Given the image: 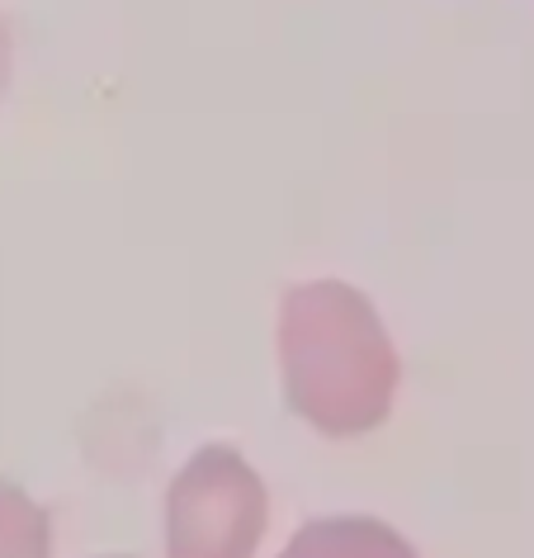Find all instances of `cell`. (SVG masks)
<instances>
[{
  "label": "cell",
  "instance_id": "cell-1",
  "mask_svg": "<svg viewBox=\"0 0 534 558\" xmlns=\"http://www.w3.org/2000/svg\"><path fill=\"white\" fill-rule=\"evenodd\" d=\"M336 313H317L313 303H293L284 327V393L289 408L313 430L331 440L369 436L388 422L398 365L384 331L355 303V323L336 327Z\"/></svg>",
  "mask_w": 534,
  "mask_h": 558
},
{
  "label": "cell",
  "instance_id": "cell-2",
  "mask_svg": "<svg viewBox=\"0 0 534 558\" xmlns=\"http://www.w3.org/2000/svg\"><path fill=\"white\" fill-rule=\"evenodd\" d=\"M265 525V483L232 445H204L166 487V558H256Z\"/></svg>",
  "mask_w": 534,
  "mask_h": 558
},
{
  "label": "cell",
  "instance_id": "cell-4",
  "mask_svg": "<svg viewBox=\"0 0 534 558\" xmlns=\"http://www.w3.org/2000/svg\"><path fill=\"white\" fill-rule=\"evenodd\" d=\"M48 515L20 487L0 483V558H48Z\"/></svg>",
  "mask_w": 534,
  "mask_h": 558
},
{
  "label": "cell",
  "instance_id": "cell-3",
  "mask_svg": "<svg viewBox=\"0 0 534 558\" xmlns=\"http://www.w3.org/2000/svg\"><path fill=\"white\" fill-rule=\"evenodd\" d=\"M279 558H416V549L374 515H321L293 530Z\"/></svg>",
  "mask_w": 534,
  "mask_h": 558
}]
</instances>
